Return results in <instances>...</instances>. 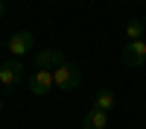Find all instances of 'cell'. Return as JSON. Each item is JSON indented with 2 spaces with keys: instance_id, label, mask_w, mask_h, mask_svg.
Returning a JSON list of instances; mask_svg holds the SVG:
<instances>
[{
  "instance_id": "obj_1",
  "label": "cell",
  "mask_w": 146,
  "mask_h": 129,
  "mask_svg": "<svg viewBox=\"0 0 146 129\" xmlns=\"http://www.w3.org/2000/svg\"><path fill=\"white\" fill-rule=\"evenodd\" d=\"M82 85V70L76 68V65H70L67 59L62 65H56L53 68V88H58V91H76Z\"/></svg>"
},
{
  "instance_id": "obj_2",
  "label": "cell",
  "mask_w": 146,
  "mask_h": 129,
  "mask_svg": "<svg viewBox=\"0 0 146 129\" xmlns=\"http://www.w3.org/2000/svg\"><path fill=\"white\" fill-rule=\"evenodd\" d=\"M21 79H23V62L21 59H6V62H0V85L15 88Z\"/></svg>"
},
{
  "instance_id": "obj_3",
  "label": "cell",
  "mask_w": 146,
  "mask_h": 129,
  "mask_svg": "<svg viewBox=\"0 0 146 129\" xmlns=\"http://www.w3.org/2000/svg\"><path fill=\"white\" fill-rule=\"evenodd\" d=\"M32 44H35V35L27 32V29H18V32H12V38H9V44H6V50H9L12 59H18V56H27V53L32 50Z\"/></svg>"
},
{
  "instance_id": "obj_4",
  "label": "cell",
  "mask_w": 146,
  "mask_h": 129,
  "mask_svg": "<svg viewBox=\"0 0 146 129\" xmlns=\"http://www.w3.org/2000/svg\"><path fill=\"white\" fill-rule=\"evenodd\" d=\"M120 59H123V65H129V68H140L146 62V41L143 38L140 41H129L123 50H120Z\"/></svg>"
},
{
  "instance_id": "obj_5",
  "label": "cell",
  "mask_w": 146,
  "mask_h": 129,
  "mask_svg": "<svg viewBox=\"0 0 146 129\" xmlns=\"http://www.w3.org/2000/svg\"><path fill=\"white\" fill-rule=\"evenodd\" d=\"M29 91L35 97H47L53 91V70H35L29 76Z\"/></svg>"
},
{
  "instance_id": "obj_6",
  "label": "cell",
  "mask_w": 146,
  "mask_h": 129,
  "mask_svg": "<svg viewBox=\"0 0 146 129\" xmlns=\"http://www.w3.org/2000/svg\"><path fill=\"white\" fill-rule=\"evenodd\" d=\"M62 62H64V53L56 50V47H50V50H41L38 56H35V70H53Z\"/></svg>"
},
{
  "instance_id": "obj_7",
  "label": "cell",
  "mask_w": 146,
  "mask_h": 129,
  "mask_svg": "<svg viewBox=\"0 0 146 129\" xmlns=\"http://www.w3.org/2000/svg\"><path fill=\"white\" fill-rule=\"evenodd\" d=\"M94 109H100V112H114L117 109V94L111 88H102V91H96V97H94Z\"/></svg>"
},
{
  "instance_id": "obj_8",
  "label": "cell",
  "mask_w": 146,
  "mask_h": 129,
  "mask_svg": "<svg viewBox=\"0 0 146 129\" xmlns=\"http://www.w3.org/2000/svg\"><path fill=\"white\" fill-rule=\"evenodd\" d=\"M82 126H85V129H105V126H108V114L100 112V109H91L88 114H85Z\"/></svg>"
},
{
  "instance_id": "obj_9",
  "label": "cell",
  "mask_w": 146,
  "mask_h": 129,
  "mask_svg": "<svg viewBox=\"0 0 146 129\" xmlns=\"http://www.w3.org/2000/svg\"><path fill=\"white\" fill-rule=\"evenodd\" d=\"M143 29H146V23H143L140 18H131V21L126 23V29H123L126 44H129V41H140V38H143Z\"/></svg>"
},
{
  "instance_id": "obj_10",
  "label": "cell",
  "mask_w": 146,
  "mask_h": 129,
  "mask_svg": "<svg viewBox=\"0 0 146 129\" xmlns=\"http://www.w3.org/2000/svg\"><path fill=\"white\" fill-rule=\"evenodd\" d=\"M6 15V6H3V0H0V18H3Z\"/></svg>"
},
{
  "instance_id": "obj_11",
  "label": "cell",
  "mask_w": 146,
  "mask_h": 129,
  "mask_svg": "<svg viewBox=\"0 0 146 129\" xmlns=\"http://www.w3.org/2000/svg\"><path fill=\"white\" fill-rule=\"evenodd\" d=\"M0 112H3V100H0Z\"/></svg>"
},
{
  "instance_id": "obj_12",
  "label": "cell",
  "mask_w": 146,
  "mask_h": 129,
  "mask_svg": "<svg viewBox=\"0 0 146 129\" xmlns=\"http://www.w3.org/2000/svg\"><path fill=\"white\" fill-rule=\"evenodd\" d=\"M143 23H146V18H143Z\"/></svg>"
}]
</instances>
